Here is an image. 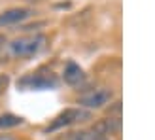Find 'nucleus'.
Returning <instances> with one entry per match:
<instances>
[{
	"instance_id": "obj_1",
	"label": "nucleus",
	"mask_w": 155,
	"mask_h": 140,
	"mask_svg": "<svg viewBox=\"0 0 155 140\" xmlns=\"http://www.w3.org/2000/svg\"><path fill=\"white\" fill-rule=\"evenodd\" d=\"M45 42L48 40H45L44 34L21 36V38H15V40L8 45V51H10V55L15 57V59H27V57L36 55L40 49H44Z\"/></svg>"
},
{
	"instance_id": "obj_2",
	"label": "nucleus",
	"mask_w": 155,
	"mask_h": 140,
	"mask_svg": "<svg viewBox=\"0 0 155 140\" xmlns=\"http://www.w3.org/2000/svg\"><path fill=\"white\" fill-rule=\"evenodd\" d=\"M59 85V80L53 72H45V70H40V72L28 74L27 78H23L19 82L21 89H28V91H42V89H55Z\"/></svg>"
},
{
	"instance_id": "obj_3",
	"label": "nucleus",
	"mask_w": 155,
	"mask_h": 140,
	"mask_svg": "<svg viewBox=\"0 0 155 140\" xmlns=\"http://www.w3.org/2000/svg\"><path fill=\"white\" fill-rule=\"evenodd\" d=\"M112 98H114L112 89L97 87V89H91L87 93H83V95L78 98V104L81 108H87V110H98V108H104L106 104H110Z\"/></svg>"
},
{
	"instance_id": "obj_4",
	"label": "nucleus",
	"mask_w": 155,
	"mask_h": 140,
	"mask_svg": "<svg viewBox=\"0 0 155 140\" xmlns=\"http://www.w3.org/2000/svg\"><path fill=\"white\" fill-rule=\"evenodd\" d=\"M91 119V112L85 110V108H68V110L61 112L53 123L48 127V133L49 131H57V129H63V127H68V125H76L80 121H87Z\"/></svg>"
},
{
	"instance_id": "obj_5",
	"label": "nucleus",
	"mask_w": 155,
	"mask_h": 140,
	"mask_svg": "<svg viewBox=\"0 0 155 140\" xmlns=\"http://www.w3.org/2000/svg\"><path fill=\"white\" fill-rule=\"evenodd\" d=\"M30 15H32V10H28V8H12V10H6L4 13H0V27L17 25V23L28 19Z\"/></svg>"
},
{
	"instance_id": "obj_6",
	"label": "nucleus",
	"mask_w": 155,
	"mask_h": 140,
	"mask_svg": "<svg viewBox=\"0 0 155 140\" xmlns=\"http://www.w3.org/2000/svg\"><path fill=\"white\" fill-rule=\"evenodd\" d=\"M63 78H64V82L68 85H80L83 80H85V72H83V68L74 63V61H68L66 66H64V72H63Z\"/></svg>"
},
{
	"instance_id": "obj_7",
	"label": "nucleus",
	"mask_w": 155,
	"mask_h": 140,
	"mask_svg": "<svg viewBox=\"0 0 155 140\" xmlns=\"http://www.w3.org/2000/svg\"><path fill=\"white\" fill-rule=\"evenodd\" d=\"M106 136L104 135H100L97 129H93V131H78V133H72V135H68L66 140H104Z\"/></svg>"
},
{
	"instance_id": "obj_8",
	"label": "nucleus",
	"mask_w": 155,
	"mask_h": 140,
	"mask_svg": "<svg viewBox=\"0 0 155 140\" xmlns=\"http://www.w3.org/2000/svg\"><path fill=\"white\" fill-rule=\"evenodd\" d=\"M21 123H23V118H19V115H13V114L0 115V129H12L21 125Z\"/></svg>"
},
{
	"instance_id": "obj_9",
	"label": "nucleus",
	"mask_w": 155,
	"mask_h": 140,
	"mask_svg": "<svg viewBox=\"0 0 155 140\" xmlns=\"http://www.w3.org/2000/svg\"><path fill=\"white\" fill-rule=\"evenodd\" d=\"M8 83H10V76H8V74H0V95L6 91Z\"/></svg>"
},
{
	"instance_id": "obj_10",
	"label": "nucleus",
	"mask_w": 155,
	"mask_h": 140,
	"mask_svg": "<svg viewBox=\"0 0 155 140\" xmlns=\"http://www.w3.org/2000/svg\"><path fill=\"white\" fill-rule=\"evenodd\" d=\"M0 140H15V138H12V136H8V135H0Z\"/></svg>"
},
{
	"instance_id": "obj_11",
	"label": "nucleus",
	"mask_w": 155,
	"mask_h": 140,
	"mask_svg": "<svg viewBox=\"0 0 155 140\" xmlns=\"http://www.w3.org/2000/svg\"><path fill=\"white\" fill-rule=\"evenodd\" d=\"M2 44H4V36H0V48H2Z\"/></svg>"
},
{
	"instance_id": "obj_12",
	"label": "nucleus",
	"mask_w": 155,
	"mask_h": 140,
	"mask_svg": "<svg viewBox=\"0 0 155 140\" xmlns=\"http://www.w3.org/2000/svg\"><path fill=\"white\" fill-rule=\"evenodd\" d=\"M104 140H110V138H108V136H106V138H104Z\"/></svg>"
}]
</instances>
